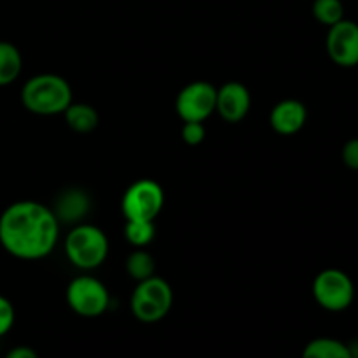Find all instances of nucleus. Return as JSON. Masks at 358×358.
<instances>
[{"label": "nucleus", "instance_id": "nucleus-1", "mask_svg": "<svg viewBox=\"0 0 358 358\" xmlns=\"http://www.w3.org/2000/svg\"><path fill=\"white\" fill-rule=\"evenodd\" d=\"M59 222L49 206L23 199L7 206L0 215V245L21 261H38L55 250Z\"/></svg>", "mask_w": 358, "mask_h": 358}, {"label": "nucleus", "instance_id": "nucleus-2", "mask_svg": "<svg viewBox=\"0 0 358 358\" xmlns=\"http://www.w3.org/2000/svg\"><path fill=\"white\" fill-rule=\"evenodd\" d=\"M72 101L69 80L56 73H38L30 77L21 87V103L31 114H63Z\"/></svg>", "mask_w": 358, "mask_h": 358}, {"label": "nucleus", "instance_id": "nucleus-3", "mask_svg": "<svg viewBox=\"0 0 358 358\" xmlns=\"http://www.w3.org/2000/svg\"><path fill=\"white\" fill-rule=\"evenodd\" d=\"M65 255L80 271H93L103 264L108 255L107 234L94 224L72 226L65 238Z\"/></svg>", "mask_w": 358, "mask_h": 358}, {"label": "nucleus", "instance_id": "nucleus-4", "mask_svg": "<svg viewBox=\"0 0 358 358\" xmlns=\"http://www.w3.org/2000/svg\"><path fill=\"white\" fill-rule=\"evenodd\" d=\"M171 306L173 290L166 280L154 275L143 282H136L129 299V310L136 320L142 324H156L170 313Z\"/></svg>", "mask_w": 358, "mask_h": 358}, {"label": "nucleus", "instance_id": "nucleus-5", "mask_svg": "<svg viewBox=\"0 0 358 358\" xmlns=\"http://www.w3.org/2000/svg\"><path fill=\"white\" fill-rule=\"evenodd\" d=\"M311 292H313L318 306L331 313L348 310L355 299L353 280L345 271L336 268H329L318 273L311 285Z\"/></svg>", "mask_w": 358, "mask_h": 358}, {"label": "nucleus", "instance_id": "nucleus-6", "mask_svg": "<svg viewBox=\"0 0 358 358\" xmlns=\"http://www.w3.org/2000/svg\"><path fill=\"white\" fill-rule=\"evenodd\" d=\"M66 304L76 315L96 318L108 310L110 294L98 278L83 275L73 278L66 287Z\"/></svg>", "mask_w": 358, "mask_h": 358}, {"label": "nucleus", "instance_id": "nucleus-7", "mask_svg": "<svg viewBox=\"0 0 358 358\" xmlns=\"http://www.w3.org/2000/svg\"><path fill=\"white\" fill-rule=\"evenodd\" d=\"M164 206V191L152 178H140L126 189L121 210L126 220H154Z\"/></svg>", "mask_w": 358, "mask_h": 358}, {"label": "nucleus", "instance_id": "nucleus-8", "mask_svg": "<svg viewBox=\"0 0 358 358\" xmlns=\"http://www.w3.org/2000/svg\"><path fill=\"white\" fill-rule=\"evenodd\" d=\"M217 87L206 80H194L182 87L175 100V110L184 122H205L215 112Z\"/></svg>", "mask_w": 358, "mask_h": 358}, {"label": "nucleus", "instance_id": "nucleus-9", "mask_svg": "<svg viewBox=\"0 0 358 358\" xmlns=\"http://www.w3.org/2000/svg\"><path fill=\"white\" fill-rule=\"evenodd\" d=\"M325 48L329 58L336 65L345 69L358 66V23L352 20H341L329 27Z\"/></svg>", "mask_w": 358, "mask_h": 358}, {"label": "nucleus", "instance_id": "nucleus-10", "mask_svg": "<svg viewBox=\"0 0 358 358\" xmlns=\"http://www.w3.org/2000/svg\"><path fill=\"white\" fill-rule=\"evenodd\" d=\"M252 107V94L245 84L229 80L217 90L215 112L226 122L236 124L248 115Z\"/></svg>", "mask_w": 358, "mask_h": 358}, {"label": "nucleus", "instance_id": "nucleus-11", "mask_svg": "<svg viewBox=\"0 0 358 358\" xmlns=\"http://www.w3.org/2000/svg\"><path fill=\"white\" fill-rule=\"evenodd\" d=\"M91 210L90 192L80 187H69L62 191L56 198L52 212L59 224H70L77 226L87 217Z\"/></svg>", "mask_w": 358, "mask_h": 358}, {"label": "nucleus", "instance_id": "nucleus-12", "mask_svg": "<svg viewBox=\"0 0 358 358\" xmlns=\"http://www.w3.org/2000/svg\"><path fill=\"white\" fill-rule=\"evenodd\" d=\"M308 121V108L303 101L282 100L269 112V124L276 133L283 136H290L299 133Z\"/></svg>", "mask_w": 358, "mask_h": 358}, {"label": "nucleus", "instance_id": "nucleus-13", "mask_svg": "<svg viewBox=\"0 0 358 358\" xmlns=\"http://www.w3.org/2000/svg\"><path fill=\"white\" fill-rule=\"evenodd\" d=\"M63 115H65V121L69 124V128L72 131L80 133V135L94 131L98 122H100V115H98L96 108L87 103H73L72 101L66 107V110L63 112Z\"/></svg>", "mask_w": 358, "mask_h": 358}, {"label": "nucleus", "instance_id": "nucleus-14", "mask_svg": "<svg viewBox=\"0 0 358 358\" xmlns=\"http://www.w3.org/2000/svg\"><path fill=\"white\" fill-rule=\"evenodd\" d=\"M23 69V58L14 44L0 41V87L9 86L20 77Z\"/></svg>", "mask_w": 358, "mask_h": 358}, {"label": "nucleus", "instance_id": "nucleus-15", "mask_svg": "<svg viewBox=\"0 0 358 358\" xmlns=\"http://www.w3.org/2000/svg\"><path fill=\"white\" fill-rule=\"evenodd\" d=\"M303 358H352L346 343L334 338H317L303 350Z\"/></svg>", "mask_w": 358, "mask_h": 358}, {"label": "nucleus", "instance_id": "nucleus-16", "mask_svg": "<svg viewBox=\"0 0 358 358\" xmlns=\"http://www.w3.org/2000/svg\"><path fill=\"white\" fill-rule=\"evenodd\" d=\"M126 271L135 282H143L156 275V262L149 252L143 248H135L126 259Z\"/></svg>", "mask_w": 358, "mask_h": 358}, {"label": "nucleus", "instance_id": "nucleus-17", "mask_svg": "<svg viewBox=\"0 0 358 358\" xmlns=\"http://www.w3.org/2000/svg\"><path fill=\"white\" fill-rule=\"evenodd\" d=\"M124 236L135 248H145L156 236L154 220H126Z\"/></svg>", "mask_w": 358, "mask_h": 358}, {"label": "nucleus", "instance_id": "nucleus-18", "mask_svg": "<svg viewBox=\"0 0 358 358\" xmlns=\"http://www.w3.org/2000/svg\"><path fill=\"white\" fill-rule=\"evenodd\" d=\"M311 10L315 20L325 27H332L345 20V6L341 0H315Z\"/></svg>", "mask_w": 358, "mask_h": 358}, {"label": "nucleus", "instance_id": "nucleus-19", "mask_svg": "<svg viewBox=\"0 0 358 358\" xmlns=\"http://www.w3.org/2000/svg\"><path fill=\"white\" fill-rule=\"evenodd\" d=\"M206 136V128L203 122L189 121L184 122L182 126V140H184L187 145H199V143L205 140Z\"/></svg>", "mask_w": 358, "mask_h": 358}, {"label": "nucleus", "instance_id": "nucleus-20", "mask_svg": "<svg viewBox=\"0 0 358 358\" xmlns=\"http://www.w3.org/2000/svg\"><path fill=\"white\" fill-rule=\"evenodd\" d=\"M14 320H16V311L13 303L7 297L0 296V338L13 329Z\"/></svg>", "mask_w": 358, "mask_h": 358}, {"label": "nucleus", "instance_id": "nucleus-21", "mask_svg": "<svg viewBox=\"0 0 358 358\" xmlns=\"http://www.w3.org/2000/svg\"><path fill=\"white\" fill-rule=\"evenodd\" d=\"M343 163L350 168V170L358 171V138H352L345 143L341 150Z\"/></svg>", "mask_w": 358, "mask_h": 358}, {"label": "nucleus", "instance_id": "nucleus-22", "mask_svg": "<svg viewBox=\"0 0 358 358\" xmlns=\"http://www.w3.org/2000/svg\"><path fill=\"white\" fill-rule=\"evenodd\" d=\"M3 358H38V355L30 346H16V348L9 350Z\"/></svg>", "mask_w": 358, "mask_h": 358}, {"label": "nucleus", "instance_id": "nucleus-23", "mask_svg": "<svg viewBox=\"0 0 358 358\" xmlns=\"http://www.w3.org/2000/svg\"><path fill=\"white\" fill-rule=\"evenodd\" d=\"M350 348V353H352V358H358V339L357 341H353L352 345H348Z\"/></svg>", "mask_w": 358, "mask_h": 358}]
</instances>
